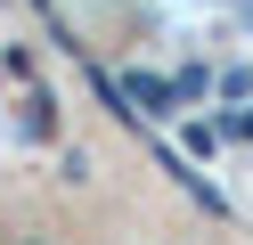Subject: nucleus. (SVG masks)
Wrapping results in <instances>:
<instances>
[{"label":"nucleus","mask_w":253,"mask_h":245,"mask_svg":"<svg viewBox=\"0 0 253 245\" xmlns=\"http://www.w3.org/2000/svg\"><path fill=\"white\" fill-rule=\"evenodd\" d=\"M123 98H139L147 114H171V90H164L155 74H131V82H123Z\"/></svg>","instance_id":"1"},{"label":"nucleus","mask_w":253,"mask_h":245,"mask_svg":"<svg viewBox=\"0 0 253 245\" xmlns=\"http://www.w3.org/2000/svg\"><path fill=\"white\" fill-rule=\"evenodd\" d=\"M57 123V114H49V90H33V98H25V131H33V139H41V131H49Z\"/></svg>","instance_id":"2"},{"label":"nucleus","mask_w":253,"mask_h":245,"mask_svg":"<svg viewBox=\"0 0 253 245\" xmlns=\"http://www.w3.org/2000/svg\"><path fill=\"white\" fill-rule=\"evenodd\" d=\"M25 245H41V237H25Z\"/></svg>","instance_id":"3"},{"label":"nucleus","mask_w":253,"mask_h":245,"mask_svg":"<svg viewBox=\"0 0 253 245\" xmlns=\"http://www.w3.org/2000/svg\"><path fill=\"white\" fill-rule=\"evenodd\" d=\"M245 16H253V8H245Z\"/></svg>","instance_id":"4"}]
</instances>
